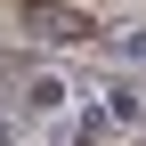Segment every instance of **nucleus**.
Returning a JSON list of instances; mask_svg holds the SVG:
<instances>
[{
    "label": "nucleus",
    "mask_w": 146,
    "mask_h": 146,
    "mask_svg": "<svg viewBox=\"0 0 146 146\" xmlns=\"http://www.w3.org/2000/svg\"><path fill=\"white\" fill-rule=\"evenodd\" d=\"M57 106H65V81L57 73H33L25 81V114H57Z\"/></svg>",
    "instance_id": "2"
},
{
    "label": "nucleus",
    "mask_w": 146,
    "mask_h": 146,
    "mask_svg": "<svg viewBox=\"0 0 146 146\" xmlns=\"http://www.w3.org/2000/svg\"><path fill=\"white\" fill-rule=\"evenodd\" d=\"M122 57H130V65H146V25H138V33H122Z\"/></svg>",
    "instance_id": "4"
},
{
    "label": "nucleus",
    "mask_w": 146,
    "mask_h": 146,
    "mask_svg": "<svg viewBox=\"0 0 146 146\" xmlns=\"http://www.w3.org/2000/svg\"><path fill=\"white\" fill-rule=\"evenodd\" d=\"M25 33H33V41H57V49H73V41H89L98 25H89L81 8H65V0H25Z\"/></svg>",
    "instance_id": "1"
},
{
    "label": "nucleus",
    "mask_w": 146,
    "mask_h": 146,
    "mask_svg": "<svg viewBox=\"0 0 146 146\" xmlns=\"http://www.w3.org/2000/svg\"><path fill=\"white\" fill-rule=\"evenodd\" d=\"M0 146H8V106H0Z\"/></svg>",
    "instance_id": "5"
},
{
    "label": "nucleus",
    "mask_w": 146,
    "mask_h": 146,
    "mask_svg": "<svg viewBox=\"0 0 146 146\" xmlns=\"http://www.w3.org/2000/svg\"><path fill=\"white\" fill-rule=\"evenodd\" d=\"M138 106H146L138 89H106V114H114V122H138Z\"/></svg>",
    "instance_id": "3"
}]
</instances>
